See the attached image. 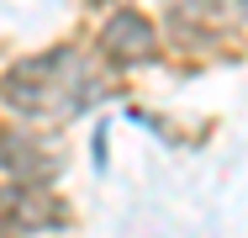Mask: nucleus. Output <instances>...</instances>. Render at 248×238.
I'll return each mask as SVG.
<instances>
[{
    "instance_id": "obj_5",
    "label": "nucleus",
    "mask_w": 248,
    "mask_h": 238,
    "mask_svg": "<svg viewBox=\"0 0 248 238\" xmlns=\"http://www.w3.org/2000/svg\"><path fill=\"white\" fill-rule=\"evenodd\" d=\"M95 5H100V0H95Z\"/></svg>"
},
{
    "instance_id": "obj_2",
    "label": "nucleus",
    "mask_w": 248,
    "mask_h": 238,
    "mask_svg": "<svg viewBox=\"0 0 248 238\" xmlns=\"http://www.w3.org/2000/svg\"><path fill=\"white\" fill-rule=\"evenodd\" d=\"M153 53H158V32H153V21L143 11H116L106 27H100V58L106 64H116V69H138V64H148Z\"/></svg>"
},
{
    "instance_id": "obj_4",
    "label": "nucleus",
    "mask_w": 248,
    "mask_h": 238,
    "mask_svg": "<svg viewBox=\"0 0 248 238\" xmlns=\"http://www.w3.org/2000/svg\"><path fill=\"white\" fill-rule=\"evenodd\" d=\"M5 222L21 228V233H48V228H63V206L43 186H21L16 180L5 190Z\"/></svg>"
},
{
    "instance_id": "obj_3",
    "label": "nucleus",
    "mask_w": 248,
    "mask_h": 238,
    "mask_svg": "<svg viewBox=\"0 0 248 238\" xmlns=\"http://www.w3.org/2000/svg\"><path fill=\"white\" fill-rule=\"evenodd\" d=\"M0 164L21 186H48L53 175H58V153H53L48 143L27 138L21 127H0Z\"/></svg>"
},
{
    "instance_id": "obj_1",
    "label": "nucleus",
    "mask_w": 248,
    "mask_h": 238,
    "mask_svg": "<svg viewBox=\"0 0 248 238\" xmlns=\"http://www.w3.org/2000/svg\"><path fill=\"white\" fill-rule=\"evenodd\" d=\"M111 90L95 80V69L74 53V48H53V53H32L21 64H11L0 74V101L16 117H79L85 106H95Z\"/></svg>"
}]
</instances>
